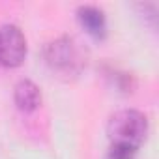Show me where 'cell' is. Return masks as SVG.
<instances>
[{
  "instance_id": "cell-1",
  "label": "cell",
  "mask_w": 159,
  "mask_h": 159,
  "mask_svg": "<svg viewBox=\"0 0 159 159\" xmlns=\"http://www.w3.org/2000/svg\"><path fill=\"white\" fill-rule=\"evenodd\" d=\"M148 131V120L140 111L135 109H122L114 112L109 120L107 133L111 137V142H122L139 148L144 140Z\"/></svg>"
},
{
  "instance_id": "cell-2",
  "label": "cell",
  "mask_w": 159,
  "mask_h": 159,
  "mask_svg": "<svg viewBox=\"0 0 159 159\" xmlns=\"http://www.w3.org/2000/svg\"><path fill=\"white\" fill-rule=\"evenodd\" d=\"M45 62L52 71L62 75H77L84 66L81 49L69 36H60L45 45Z\"/></svg>"
},
{
  "instance_id": "cell-3",
  "label": "cell",
  "mask_w": 159,
  "mask_h": 159,
  "mask_svg": "<svg viewBox=\"0 0 159 159\" xmlns=\"http://www.w3.org/2000/svg\"><path fill=\"white\" fill-rule=\"evenodd\" d=\"M26 56V38L17 25L0 26V66L17 67Z\"/></svg>"
},
{
  "instance_id": "cell-4",
  "label": "cell",
  "mask_w": 159,
  "mask_h": 159,
  "mask_svg": "<svg viewBox=\"0 0 159 159\" xmlns=\"http://www.w3.org/2000/svg\"><path fill=\"white\" fill-rule=\"evenodd\" d=\"M77 17H79V23L83 25V28L90 36H94V38H103L105 36V32H107V19H105L103 10H99L98 6H92V4L79 6Z\"/></svg>"
},
{
  "instance_id": "cell-5",
  "label": "cell",
  "mask_w": 159,
  "mask_h": 159,
  "mask_svg": "<svg viewBox=\"0 0 159 159\" xmlns=\"http://www.w3.org/2000/svg\"><path fill=\"white\" fill-rule=\"evenodd\" d=\"M13 99H15V105L19 111L23 112H32L39 107L41 103V92L39 88L28 81V79H23L15 84V90H13Z\"/></svg>"
},
{
  "instance_id": "cell-6",
  "label": "cell",
  "mask_w": 159,
  "mask_h": 159,
  "mask_svg": "<svg viewBox=\"0 0 159 159\" xmlns=\"http://www.w3.org/2000/svg\"><path fill=\"white\" fill-rule=\"evenodd\" d=\"M135 155H137L135 146L122 144V142H111L107 159H135Z\"/></svg>"
}]
</instances>
